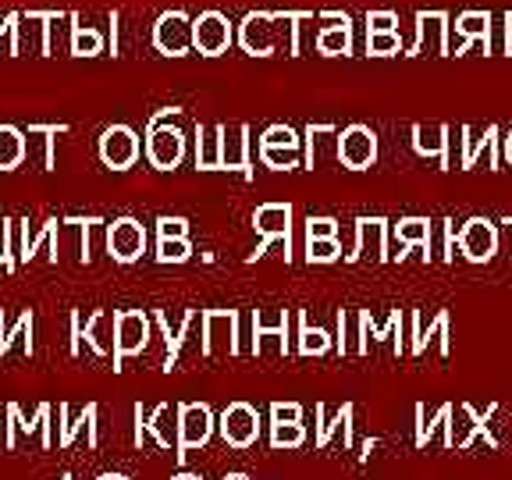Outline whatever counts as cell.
I'll list each match as a JSON object with an SVG mask.
<instances>
[{
	"instance_id": "cell-26",
	"label": "cell",
	"mask_w": 512,
	"mask_h": 480,
	"mask_svg": "<svg viewBox=\"0 0 512 480\" xmlns=\"http://www.w3.org/2000/svg\"><path fill=\"white\" fill-rule=\"evenodd\" d=\"M260 157H264L267 168H278V171H288L299 164V150H288V146H267V150H260Z\"/></svg>"
},
{
	"instance_id": "cell-33",
	"label": "cell",
	"mask_w": 512,
	"mask_h": 480,
	"mask_svg": "<svg viewBox=\"0 0 512 480\" xmlns=\"http://www.w3.org/2000/svg\"><path fill=\"white\" fill-rule=\"evenodd\" d=\"M427 235H431V224L420 221V217H413V221H402L399 224V239L402 242H427Z\"/></svg>"
},
{
	"instance_id": "cell-19",
	"label": "cell",
	"mask_w": 512,
	"mask_h": 480,
	"mask_svg": "<svg viewBox=\"0 0 512 480\" xmlns=\"http://www.w3.org/2000/svg\"><path fill=\"white\" fill-rule=\"evenodd\" d=\"M153 431V438H157V445L171 448V441H175V431H178V409L171 406H157V413L150 416V424H146Z\"/></svg>"
},
{
	"instance_id": "cell-10",
	"label": "cell",
	"mask_w": 512,
	"mask_h": 480,
	"mask_svg": "<svg viewBox=\"0 0 512 480\" xmlns=\"http://www.w3.org/2000/svg\"><path fill=\"white\" fill-rule=\"evenodd\" d=\"M221 434L232 448H249L260 434V416L246 402H232L221 416Z\"/></svg>"
},
{
	"instance_id": "cell-27",
	"label": "cell",
	"mask_w": 512,
	"mask_h": 480,
	"mask_svg": "<svg viewBox=\"0 0 512 480\" xmlns=\"http://www.w3.org/2000/svg\"><path fill=\"white\" fill-rule=\"evenodd\" d=\"M303 424H271V445L274 448H296L303 445Z\"/></svg>"
},
{
	"instance_id": "cell-17",
	"label": "cell",
	"mask_w": 512,
	"mask_h": 480,
	"mask_svg": "<svg viewBox=\"0 0 512 480\" xmlns=\"http://www.w3.org/2000/svg\"><path fill=\"white\" fill-rule=\"evenodd\" d=\"M72 54L75 57H96L104 50V36L93 29V25H82L79 15H72Z\"/></svg>"
},
{
	"instance_id": "cell-41",
	"label": "cell",
	"mask_w": 512,
	"mask_h": 480,
	"mask_svg": "<svg viewBox=\"0 0 512 480\" xmlns=\"http://www.w3.org/2000/svg\"><path fill=\"white\" fill-rule=\"evenodd\" d=\"M175 480H203V477H192V473H178Z\"/></svg>"
},
{
	"instance_id": "cell-5",
	"label": "cell",
	"mask_w": 512,
	"mask_h": 480,
	"mask_svg": "<svg viewBox=\"0 0 512 480\" xmlns=\"http://www.w3.org/2000/svg\"><path fill=\"white\" fill-rule=\"evenodd\" d=\"M182 153H185V136L178 128L150 125V132H146V157H150L153 168H160V171L178 168V164H182Z\"/></svg>"
},
{
	"instance_id": "cell-2",
	"label": "cell",
	"mask_w": 512,
	"mask_h": 480,
	"mask_svg": "<svg viewBox=\"0 0 512 480\" xmlns=\"http://www.w3.org/2000/svg\"><path fill=\"white\" fill-rule=\"evenodd\" d=\"M232 47V22L221 11H203L192 22V50H200L207 57H217Z\"/></svg>"
},
{
	"instance_id": "cell-30",
	"label": "cell",
	"mask_w": 512,
	"mask_h": 480,
	"mask_svg": "<svg viewBox=\"0 0 512 480\" xmlns=\"http://www.w3.org/2000/svg\"><path fill=\"white\" fill-rule=\"evenodd\" d=\"M107 320V313L104 310H96L93 317L86 320V342H89V349L96 352V356H107L111 352V345L104 342V335H100V324Z\"/></svg>"
},
{
	"instance_id": "cell-28",
	"label": "cell",
	"mask_w": 512,
	"mask_h": 480,
	"mask_svg": "<svg viewBox=\"0 0 512 480\" xmlns=\"http://www.w3.org/2000/svg\"><path fill=\"white\" fill-rule=\"evenodd\" d=\"M338 253H342L338 239H310V246H306L310 264H331V260H338Z\"/></svg>"
},
{
	"instance_id": "cell-42",
	"label": "cell",
	"mask_w": 512,
	"mask_h": 480,
	"mask_svg": "<svg viewBox=\"0 0 512 480\" xmlns=\"http://www.w3.org/2000/svg\"><path fill=\"white\" fill-rule=\"evenodd\" d=\"M61 480H72V477H68V473H64V477H61Z\"/></svg>"
},
{
	"instance_id": "cell-16",
	"label": "cell",
	"mask_w": 512,
	"mask_h": 480,
	"mask_svg": "<svg viewBox=\"0 0 512 480\" xmlns=\"http://www.w3.org/2000/svg\"><path fill=\"white\" fill-rule=\"evenodd\" d=\"M349 47H352V36H349V18H345V15H338V25L320 29V36H317V50H320V54H328V57L349 54Z\"/></svg>"
},
{
	"instance_id": "cell-14",
	"label": "cell",
	"mask_w": 512,
	"mask_h": 480,
	"mask_svg": "<svg viewBox=\"0 0 512 480\" xmlns=\"http://www.w3.org/2000/svg\"><path fill=\"white\" fill-rule=\"evenodd\" d=\"M274 15H249L239 29V43L246 47V54L253 57H267L274 54L278 40H274Z\"/></svg>"
},
{
	"instance_id": "cell-18",
	"label": "cell",
	"mask_w": 512,
	"mask_h": 480,
	"mask_svg": "<svg viewBox=\"0 0 512 480\" xmlns=\"http://www.w3.org/2000/svg\"><path fill=\"white\" fill-rule=\"evenodd\" d=\"M18 338L25 342V356H32V352H36V345H32V310H25L15 324H4V331H0V356H4Z\"/></svg>"
},
{
	"instance_id": "cell-37",
	"label": "cell",
	"mask_w": 512,
	"mask_h": 480,
	"mask_svg": "<svg viewBox=\"0 0 512 480\" xmlns=\"http://www.w3.org/2000/svg\"><path fill=\"white\" fill-rule=\"evenodd\" d=\"M79 349H82V317H79V310L72 313V356H79Z\"/></svg>"
},
{
	"instance_id": "cell-23",
	"label": "cell",
	"mask_w": 512,
	"mask_h": 480,
	"mask_svg": "<svg viewBox=\"0 0 512 480\" xmlns=\"http://www.w3.org/2000/svg\"><path fill=\"white\" fill-rule=\"evenodd\" d=\"M413 136H416V150L420 153H431V157H441L445 153V136H448V128H431V139H427V132L420 125L413 128Z\"/></svg>"
},
{
	"instance_id": "cell-8",
	"label": "cell",
	"mask_w": 512,
	"mask_h": 480,
	"mask_svg": "<svg viewBox=\"0 0 512 480\" xmlns=\"http://www.w3.org/2000/svg\"><path fill=\"white\" fill-rule=\"evenodd\" d=\"M253 224H256V232L264 235V242L256 246V253L249 256V260H260V256L271 249L274 239H281L288 249V228H292V207H288V203H267V207H260L253 214Z\"/></svg>"
},
{
	"instance_id": "cell-40",
	"label": "cell",
	"mask_w": 512,
	"mask_h": 480,
	"mask_svg": "<svg viewBox=\"0 0 512 480\" xmlns=\"http://www.w3.org/2000/svg\"><path fill=\"white\" fill-rule=\"evenodd\" d=\"M224 480H249V477H246V473H228Z\"/></svg>"
},
{
	"instance_id": "cell-21",
	"label": "cell",
	"mask_w": 512,
	"mask_h": 480,
	"mask_svg": "<svg viewBox=\"0 0 512 480\" xmlns=\"http://www.w3.org/2000/svg\"><path fill=\"white\" fill-rule=\"evenodd\" d=\"M192 256L189 239H160L157 242V260L160 264H185Z\"/></svg>"
},
{
	"instance_id": "cell-32",
	"label": "cell",
	"mask_w": 512,
	"mask_h": 480,
	"mask_svg": "<svg viewBox=\"0 0 512 480\" xmlns=\"http://www.w3.org/2000/svg\"><path fill=\"white\" fill-rule=\"evenodd\" d=\"M157 235L160 239H185V235H189V221H185V217H160Z\"/></svg>"
},
{
	"instance_id": "cell-24",
	"label": "cell",
	"mask_w": 512,
	"mask_h": 480,
	"mask_svg": "<svg viewBox=\"0 0 512 480\" xmlns=\"http://www.w3.org/2000/svg\"><path fill=\"white\" fill-rule=\"evenodd\" d=\"M267 146H288V150H299V136H296V128H288V125H271L260 136V150H267Z\"/></svg>"
},
{
	"instance_id": "cell-4",
	"label": "cell",
	"mask_w": 512,
	"mask_h": 480,
	"mask_svg": "<svg viewBox=\"0 0 512 480\" xmlns=\"http://www.w3.org/2000/svg\"><path fill=\"white\" fill-rule=\"evenodd\" d=\"M153 43H157L160 54L168 57H185L192 50V22L185 11H168L160 15L153 25Z\"/></svg>"
},
{
	"instance_id": "cell-7",
	"label": "cell",
	"mask_w": 512,
	"mask_h": 480,
	"mask_svg": "<svg viewBox=\"0 0 512 480\" xmlns=\"http://www.w3.org/2000/svg\"><path fill=\"white\" fill-rule=\"evenodd\" d=\"M374 157H377V139L367 125H349L338 136V160H342L345 168L363 171L367 164H374Z\"/></svg>"
},
{
	"instance_id": "cell-1",
	"label": "cell",
	"mask_w": 512,
	"mask_h": 480,
	"mask_svg": "<svg viewBox=\"0 0 512 480\" xmlns=\"http://www.w3.org/2000/svg\"><path fill=\"white\" fill-rule=\"evenodd\" d=\"M150 342V317L143 310L114 313V370H121L125 356H136Z\"/></svg>"
},
{
	"instance_id": "cell-6",
	"label": "cell",
	"mask_w": 512,
	"mask_h": 480,
	"mask_svg": "<svg viewBox=\"0 0 512 480\" xmlns=\"http://www.w3.org/2000/svg\"><path fill=\"white\" fill-rule=\"evenodd\" d=\"M100 157H104L107 168L114 171H128L139 157V139L128 125H111L100 136Z\"/></svg>"
},
{
	"instance_id": "cell-25",
	"label": "cell",
	"mask_w": 512,
	"mask_h": 480,
	"mask_svg": "<svg viewBox=\"0 0 512 480\" xmlns=\"http://www.w3.org/2000/svg\"><path fill=\"white\" fill-rule=\"evenodd\" d=\"M331 345V335L324 328H303V335H299V352L303 356H320V352H328Z\"/></svg>"
},
{
	"instance_id": "cell-34",
	"label": "cell",
	"mask_w": 512,
	"mask_h": 480,
	"mask_svg": "<svg viewBox=\"0 0 512 480\" xmlns=\"http://www.w3.org/2000/svg\"><path fill=\"white\" fill-rule=\"evenodd\" d=\"M338 235V224L331 217H310L306 221V239H335Z\"/></svg>"
},
{
	"instance_id": "cell-22",
	"label": "cell",
	"mask_w": 512,
	"mask_h": 480,
	"mask_svg": "<svg viewBox=\"0 0 512 480\" xmlns=\"http://www.w3.org/2000/svg\"><path fill=\"white\" fill-rule=\"evenodd\" d=\"M15 224L18 221H11V217L0 221V267H4V271H15L18 267V260L11 256L15 253Z\"/></svg>"
},
{
	"instance_id": "cell-12",
	"label": "cell",
	"mask_w": 512,
	"mask_h": 480,
	"mask_svg": "<svg viewBox=\"0 0 512 480\" xmlns=\"http://www.w3.org/2000/svg\"><path fill=\"white\" fill-rule=\"evenodd\" d=\"M495 246H498V232L495 224L480 221V217H473V221H466L463 235H459V249H463L466 260H491L495 256Z\"/></svg>"
},
{
	"instance_id": "cell-20",
	"label": "cell",
	"mask_w": 512,
	"mask_h": 480,
	"mask_svg": "<svg viewBox=\"0 0 512 480\" xmlns=\"http://www.w3.org/2000/svg\"><path fill=\"white\" fill-rule=\"evenodd\" d=\"M488 22H491L488 11H470V15L459 18L456 29L466 32V43L459 47V54H463V50L470 47V40H484V47H488Z\"/></svg>"
},
{
	"instance_id": "cell-36",
	"label": "cell",
	"mask_w": 512,
	"mask_h": 480,
	"mask_svg": "<svg viewBox=\"0 0 512 480\" xmlns=\"http://www.w3.org/2000/svg\"><path fill=\"white\" fill-rule=\"evenodd\" d=\"M367 25H370V32H395V25H399V15H395V11H370Z\"/></svg>"
},
{
	"instance_id": "cell-29",
	"label": "cell",
	"mask_w": 512,
	"mask_h": 480,
	"mask_svg": "<svg viewBox=\"0 0 512 480\" xmlns=\"http://www.w3.org/2000/svg\"><path fill=\"white\" fill-rule=\"evenodd\" d=\"M367 50L377 57H388V54H399L402 50V40H399V32H370V40H367Z\"/></svg>"
},
{
	"instance_id": "cell-35",
	"label": "cell",
	"mask_w": 512,
	"mask_h": 480,
	"mask_svg": "<svg viewBox=\"0 0 512 480\" xmlns=\"http://www.w3.org/2000/svg\"><path fill=\"white\" fill-rule=\"evenodd\" d=\"M271 420L274 424H299V420H303V409H299L296 402H274Z\"/></svg>"
},
{
	"instance_id": "cell-9",
	"label": "cell",
	"mask_w": 512,
	"mask_h": 480,
	"mask_svg": "<svg viewBox=\"0 0 512 480\" xmlns=\"http://www.w3.org/2000/svg\"><path fill=\"white\" fill-rule=\"evenodd\" d=\"M214 434V413L203 402H185L178 409V448H200Z\"/></svg>"
},
{
	"instance_id": "cell-31",
	"label": "cell",
	"mask_w": 512,
	"mask_h": 480,
	"mask_svg": "<svg viewBox=\"0 0 512 480\" xmlns=\"http://www.w3.org/2000/svg\"><path fill=\"white\" fill-rule=\"evenodd\" d=\"M288 313L285 310H256V335L260 331H285Z\"/></svg>"
},
{
	"instance_id": "cell-38",
	"label": "cell",
	"mask_w": 512,
	"mask_h": 480,
	"mask_svg": "<svg viewBox=\"0 0 512 480\" xmlns=\"http://www.w3.org/2000/svg\"><path fill=\"white\" fill-rule=\"evenodd\" d=\"M11 25H15V11L0 15V40H4V36H11Z\"/></svg>"
},
{
	"instance_id": "cell-15",
	"label": "cell",
	"mask_w": 512,
	"mask_h": 480,
	"mask_svg": "<svg viewBox=\"0 0 512 480\" xmlns=\"http://www.w3.org/2000/svg\"><path fill=\"white\" fill-rule=\"evenodd\" d=\"M25 132L15 125H0V171H15L25 160Z\"/></svg>"
},
{
	"instance_id": "cell-39",
	"label": "cell",
	"mask_w": 512,
	"mask_h": 480,
	"mask_svg": "<svg viewBox=\"0 0 512 480\" xmlns=\"http://www.w3.org/2000/svg\"><path fill=\"white\" fill-rule=\"evenodd\" d=\"M96 480H128L125 473H104V477H96Z\"/></svg>"
},
{
	"instance_id": "cell-13",
	"label": "cell",
	"mask_w": 512,
	"mask_h": 480,
	"mask_svg": "<svg viewBox=\"0 0 512 480\" xmlns=\"http://www.w3.org/2000/svg\"><path fill=\"white\" fill-rule=\"evenodd\" d=\"M221 168L249 175V128L221 125Z\"/></svg>"
},
{
	"instance_id": "cell-3",
	"label": "cell",
	"mask_w": 512,
	"mask_h": 480,
	"mask_svg": "<svg viewBox=\"0 0 512 480\" xmlns=\"http://www.w3.org/2000/svg\"><path fill=\"white\" fill-rule=\"evenodd\" d=\"M107 253L118 260V264H132L146 253V228L136 217H118V221L107 228Z\"/></svg>"
},
{
	"instance_id": "cell-11",
	"label": "cell",
	"mask_w": 512,
	"mask_h": 480,
	"mask_svg": "<svg viewBox=\"0 0 512 480\" xmlns=\"http://www.w3.org/2000/svg\"><path fill=\"white\" fill-rule=\"evenodd\" d=\"M235 310H210L203 313V352L214 356V352H239V342H235Z\"/></svg>"
}]
</instances>
